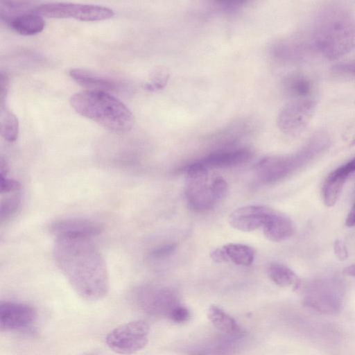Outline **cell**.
I'll use <instances>...</instances> for the list:
<instances>
[{"label": "cell", "mask_w": 355, "mask_h": 355, "mask_svg": "<svg viewBox=\"0 0 355 355\" xmlns=\"http://www.w3.org/2000/svg\"><path fill=\"white\" fill-rule=\"evenodd\" d=\"M0 220L2 223L10 218L17 211L21 203V191L1 194Z\"/></svg>", "instance_id": "cell-23"}, {"label": "cell", "mask_w": 355, "mask_h": 355, "mask_svg": "<svg viewBox=\"0 0 355 355\" xmlns=\"http://www.w3.org/2000/svg\"><path fill=\"white\" fill-rule=\"evenodd\" d=\"M313 98L298 99L288 104L281 112L279 123L286 134L296 135L303 132L310 123L315 110Z\"/></svg>", "instance_id": "cell-9"}, {"label": "cell", "mask_w": 355, "mask_h": 355, "mask_svg": "<svg viewBox=\"0 0 355 355\" xmlns=\"http://www.w3.org/2000/svg\"><path fill=\"white\" fill-rule=\"evenodd\" d=\"M226 262L231 261L235 264L249 266L252 265L255 257L253 248L245 244L228 243L222 246Z\"/></svg>", "instance_id": "cell-18"}, {"label": "cell", "mask_w": 355, "mask_h": 355, "mask_svg": "<svg viewBox=\"0 0 355 355\" xmlns=\"http://www.w3.org/2000/svg\"><path fill=\"white\" fill-rule=\"evenodd\" d=\"M343 272L348 276L355 277V264L346 267Z\"/></svg>", "instance_id": "cell-32"}, {"label": "cell", "mask_w": 355, "mask_h": 355, "mask_svg": "<svg viewBox=\"0 0 355 355\" xmlns=\"http://www.w3.org/2000/svg\"><path fill=\"white\" fill-rule=\"evenodd\" d=\"M0 77V102L1 105L4 104L9 88V78L7 73L3 71L1 72Z\"/></svg>", "instance_id": "cell-28"}, {"label": "cell", "mask_w": 355, "mask_h": 355, "mask_svg": "<svg viewBox=\"0 0 355 355\" xmlns=\"http://www.w3.org/2000/svg\"><path fill=\"white\" fill-rule=\"evenodd\" d=\"M268 273L270 279L281 287L296 286L298 278L296 274L286 266L274 263L268 268Z\"/></svg>", "instance_id": "cell-22"}, {"label": "cell", "mask_w": 355, "mask_h": 355, "mask_svg": "<svg viewBox=\"0 0 355 355\" xmlns=\"http://www.w3.org/2000/svg\"><path fill=\"white\" fill-rule=\"evenodd\" d=\"M35 311L28 304L1 301L0 302V329L13 331L28 327L35 320Z\"/></svg>", "instance_id": "cell-11"}, {"label": "cell", "mask_w": 355, "mask_h": 355, "mask_svg": "<svg viewBox=\"0 0 355 355\" xmlns=\"http://www.w3.org/2000/svg\"><path fill=\"white\" fill-rule=\"evenodd\" d=\"M149 330L150 327L146 321H131L110 331L105 338V343L115 353L130 355L146 346Z\"/></svg>", "instance_id": "cell-6"}, {"label": "cell", "mask_w": 355, "mask_h": 355, "mask_svg": "<svg viewBox=\"0 0 355 355\" xmlns=\"http://www.w3.org/2000/svg\"><path fill=\"white\" fill-rule=\"evenodd\" d=\"M53 254L57 267L80 297L94 302L107 295L106 263L91 238L57 237Z\"/></svg>", "instance_id": "cell-1"}, {"label": "cell", "mask_w": 355, "mask_h": 355, "mask_svg": "<svg viewBox=\"0 0 355 355\" xmlns=\"http://www.w3.org/2000/svg\"><path fill=\"white\" fill-rule=\"evenodd\" d=\"M313 41L329 60L338 59L355 49V17L338 6L326 8L317 17Z\"/></svg>", "instance_id": "cell-2"}, {"label": "cell", "mask_w": 355, "mask_h": 355, "mask_svg": "<svg viewBox=\"0 0 355 355\" xmlns=\"http://www.w3.org/2000/svg\"><path fill=\"white\" fill-rule=\"evenodd\" d=\"M343 293L340 286L331 281H319L310 284L304 294L305 306L324 314L338 312Z\"/></svg>", "instance_id": "cell-8"}, {"label": "cell", "mask_w": 355, "mask_h": 355, "mask_svg": "<svg viewBox=\"0 0 355 355\" xmlns=\"http://www.w3.org/2000/svg\"><path fill=\"white\" fill-rule=\"evenodd\" d=\"M17 191H21V184L18 181L8 178L6 175H0L1 194Z\"/></svg>", "instance_id": "cell-26"}, {"label": "cell", "mask_w": 355, "mask_h": 355, "mask_svg": "<svg viewBox=\"0 0 355 355\" xmlns=\"http://www.w3.org/2000/svg\"><path fill=\"white\" fill-rule=\"evenodd\" d=\"M41 16L50 18H73L84 21H102L112 18L114 12L108 8L89 4L48 3L35 8Z\"/></svg>", "instance_id": "cell-7"}, {"label": "cell", "mask_w": 355, "mask_h": 355, "mask_svg": "<svg viewBox=\"0 0 355 355\" xmlns=\"http://www.w3.org/2000/svg\"><path fill=\"white\" fill-rule=\"evenodd\" d=\"M335 71L355 78V62L339 64L336 66Z\"/></svg>", "instance_id": "cell-29"}, {"label": "cell", "mask_w": 355, "mask_h": 355, "mask_svg": "<svg viewBox=\"0 0 355 355\" xmlns=\"http://www.w3.org/2000/svg\"><path fill=\"white\" fill-rule=\"evenodd\" d=\"M169 317L175 322H184L189 319L190 312L184 306H175L170 310Z\"/></svg>", "instance_id": "cell-27"}, {"label": "cell", "mask_w": 355, "mask_h": 355, "mask_svg": "<svg viewBox=\"0 0 355 355\" xmlns=\"http://www.w3.org/2000/svg\"><path fill=\"white\" fill-rule=\"evenodd\" d=\"M49 231L56 238H92L99 235L103 231V227L90 219L71 218L54 221L50 225Z\"/></svg>", "instance_id": "cell-12"}, {"label": "cell", "mask_w": 355, "mask_h": 355, "mask_svg": "<svg viewBox=\"0 0 355 355\" xmlns=\"http://www.w3.org/2000/svg\"><path fill=\"white\" fill-rule=\"evenodd\" d=\"M214 194L218 201L221 200L227 194L228 184L225 180L220 177H216L211 181Z\"/></svg>", "instance_id": "cell-25"}, {"label": "cell", "mask_w": 355, "mask_h": 355, "mask_svg": "<svg viewBox=\"0 0 355 355\" xmlns=\"http://www.w3.org/2000/svg\"><path fill=\"white\" fill-rule=\"evenodd\" d=\"M207 316L214 326L221 331L228 334H238L240 331L235 320L215 305L209 308Z\"/></svg>", "instance_id": "cell-21"}, {"label": "cell", "mask_w": 355, "mask_h": 355, "mask_svg": "<svg viewBox=\"0 0 355 355\" xmlns=\"http://www.w3.org/2000/svg\"><path fill=\"white\" fill-rule=\"evenodd\" d=\"M69 73L79 85L94 90L118 91L121 88V83L115 79L86 69H71Z\"/></svg>", "instance_id": "cell-15"}, {"label": "cell", "mask_w": 355, "mask_h": 355, "mask_svg": "<svg viewBox=\"0 0 355 355\" xmlns=\"http://www.w3.org/2000/svg\"><path fill=\"white\" fill-rule=\"evenodd\" d=\"M251 156V152L247 148H239L212 153L198 161V162L208 170L229 168L245 163L250 159Z\"/></svg>", "instance_id": "cell-14"}, {"label": "cell", "mask_w": 355, "mask_h": 355, "mask_svg": "<svg viewBox=\"0 0 355 355\" xmlns=\"http://www.w3.org/2000/svg\"><path fill=\"white\" fill-rule=\"evenodd\" d=\"M75 111L114 132L129 131L134 116L119 99L101 90L87 89L73 94L69 100Z\"/></svg>", "instance_id": "cell-3"}, {"label": "cell", "mask_w": 355, "mask_h": 355, "mask_svg": "<svg viewBox=\"0 0 355 355\" xmlns=\"http://www.w3.org/2000/svg\"><path fill=\"white\" fill-rule=\"evenodd\" d=\"M0 132L8 142H14L18 137L19 122L15 114L4 104L0 108Z\"/></svg>", "instance_id": "cell-20"}, {"label": "cell", "mask_w": 355, "mask_h": 355, "mask_svg": "<svg viewBox=\"0 0 355 355\" xmlns=\"http://www.w3.org/2000/svg\"><path fill=\"white\" fill-rule=\"evenodd\" d=\"M345 223L347 227H355V202L349 211Z\"/></svg>", "instance_id": "cell-30"}, {"label": "cell", "mask_w": 355, "mask_h": 355, "mask_svg": "<svg viewBox=\"0 0 355 355\" xmlns=\"http://www.w3.org/2000/svg\"><path fill=\"white\" fill-rule=\"evenodd\" d=\"M208 171L198 162L187 169L185 196L190 207L198 212L209 211L218 202L211 182L208 183Z\"/></svg>", "instance_id": "cell-5"}, {"label": "cell", "mask_w": 355, "mask_h": 355, "mask_svg": "<svg viewBox=\"0 0 355 355\" xmlns=\"http://www.w3.org/2000/svg\"><path fill=\"white\" fill-rule=\"evenodd\" d=\"M177 245L174 243L166 244L154 249L150 254V258L160 260L171 256L175 250Z\"/></svg>", "instance_id": "cell-24"}, {"label": "cell", "mask_w": 355, "mask_h": 355, "mask_svg": "<svg viewBox=\"0 0 355 355\" xmlns=\"http://www.w3.org/2000/svg\"><path fill=\"white\" fill-rule=\"evenodd\" d=\"M335 252L337 254V256L340 259H345L347 257V250L343 243L340 241L336 242Z\"/></svg>", "instance_id": "cell-31"}, {"label": "cell", "mask_w": 355, "mask_h": 355, "mask_svg": "<svg viewBox=\"0 0 355 355\" xmlns=\"http://www.w3.org/2000/svg\"><path fill=\"white\" fill-rule=\"evenodd\" d=\"M8 23L10 28L22 35H33L42 32L45 26L41 15L35 10L26 11L10 18Z\"/></svg>", "instance_id": "cell-17"}, {"label": "cell", "mask_w": 355, "mask_h": 355, "mask_svg": "<svg viewBox=\"0 0 355 355\" xmlns=\"http://www.w3.org/2000/svg\"><path fill=\"white\" fill-rule=\"evenodd\" d=\"M265 237L273 242H280L290 238L294 232L291 220L285 214L276 210L272 214L267 224L263 227Z\"/></svg>", "instance_id": "cell-16"}, {"label": "cell", "mask_w": 355, "mask_h": 355, "mask_svg": "<svg viewBox=\"0 0 355 355\" xmlns=\"http://www.w3.org/2000/svg\"><path fill=\"white\" fill-rule=\"evenodd\" d=\"M355 173V157L340 166L326 178L322 188V196L327 207L334 206L349 176Z\"/></svg>", "instance_id": "cell-13"}, {"label": "cell", "mask_w": 355, "mask_h": 355, "mask_svg": "<svg viewBox=\"0 0 355 355\" xmlns=\"http://www.w3.org/2000/svg\"><path fill=\"white\" fill-rule=\"evenodd\" d=\"M329 144L328 137L319 133L313 136L306 145L295 154L287 157H267L256 166V173L263 182L279 181L297 168L309 162L324 150Z\"/></svg>", "instance_id": "cell-4"}, {"label": "cell", "mask_w": 355, "mask_h": 355, "mask_svg": "<svg viewBox=\"0 0 355 355\" xmlns=\"http://www.w3.org/2000/svg\"><path fill=\"white\" fill-rule=\"evenodd\" d=\"M275 211L263 205H248L234 210L229 216L232 227L243 232L263 228Z\"/></svg>", "instance_id": "cell-10"}, {"label": "cell", "mask_w": 355, "mask_h": 355, "mask_svg": "<svg viewBox=\"0 0 355 355\" xmlns=\"http://www.w3.org/2000/svg\"><path fill=\"white\" fill-rule=\"evenodd\" d=\"M285 88L288 94L296 100L312 98L313 85L303 75L295 74L288 77L285 82Z\"/></svg>", "instance_id": "cell-19"}]
</instances>
